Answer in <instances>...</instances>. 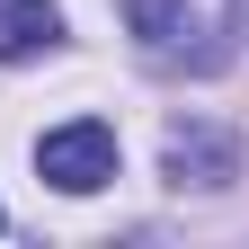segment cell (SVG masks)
Returning a JSON list of instances; mask_svg holds the SVG:
<instances>
[{
    "mask_svg": "<svg viewBox=\"0 0 249 249\" xmlns=\"http://www.w3.org/2000/svg\"><path fill=\"white\" fill-rule=\"evenodd\" d=\"M36 169H45V187H62V196H98V187L116 178V124H98V116L53 124V134L36 142Z\"/></svg>",
    "mask_w": 249,
    "mask_h": 249,
    "instance_id": "1",
    "label": "cell"
},
{
    "mask_svg": "<svg viewBox=\"0 0 249 249\" xmlns=\"http://www.w3.org/2000/svg\"><path fill=\"white\" fill-rule=\"evenodd\" d=\"M240 169V142L231 134H205V124H196V134H169V178L187 187V178H196V187H223Z\"/></svg>",
    "mask_w": 249,
    "mask_h": 249,
    "instance_id": "2",
    "label": "cell"
},
{
    "mask_svg": "<svg viewBox=\"0 0 249 249\" xmlns=\"http://www.w3.org/2000/svg\"><path fill=\"white\" fill-rule=\"evenodd\" d=\"M45 45H62V9L53 0H0V62H27Z\"/></svg>",
    "mask_w": 249,
    "mask_h": 249,
    "instance_id": "3",
    "label": "cell"
},
{
    "mask_svg": "<svg viewBox=\"0 0 249 249\" xmlns=\"http://www.w3.org/2000/svg\"><path fill=\"white\" fill-rule=\"evenodd\" d=\"M124 27H134L151 53H187V36H205V27L187 18L178 0H124Z\"/></svg>",
    "mask_w": 249,
    "mask_h": 249,
    "instance_id": "4",
    "label": "cell"
}]
</instances>
